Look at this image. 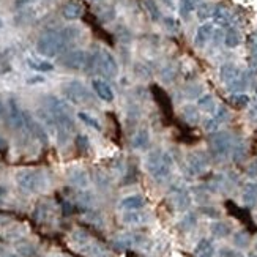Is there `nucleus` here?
Wrapping results in <instances>:
<instances>
[{
	"label": "nucleus",
	"instance_id": "nucleus-36",
	"mask_svg": "<svg viewBox=\"0 0 257 257\" xmlns=\"http://www.w3.org/2000/svg\"><path fill=\"white\" fill-rule=\"evenodd\" d=\"M196 224H197V216H196V213H186V215L183 216V219H181V221H180V229H183V230H191Z\"/></svg>",
	"mask_w": 257,
	"mask_h": 257
},
{
	"label": "nucleus",
	"instance_id": "nucleus-46",
	"mask_svg": "<svg viewBox=\"0 0 257 257\" xmlns=\"http://www.w3.org/2000/svg\"><path fill=\"white\" fill-rule=\"evenodd\" d=\"M19 253L24 254V256H27V257H30V256H33L35 249L30 246V244H26V246H19Z\"/></svg>",
	"mask_w": 257,
	"mask_h": 257
},
{
	"label": "nucleus",
	"instance_id": "nucleus-35",
	"mask_svg": "<svg viewBox=\"0 0 257 257\" xmlns=\"http://www.w3.org/2000/svg\"><path fill=\"white\" fill-rule=\"evenodd\" d=\"M213 8H215V7H211V5H210V3H207V2L199 3V5H197V8H196L197 19H199V21H207V19H210V17H211V13H213Z\"/></svg>",
	"mask_w": 257,
	"mask_h": 257
},
{
	"label": "nucleus",
	"instance_id": "nucleus-52",
	"mask_svg": "<svg viewBox=\"0 0 257 257\" xmlns=\"http://www.w3.org/2000/svg\"><path fill=\"white\" fill-rule=\"evenodd\" d=\"M92 2H96V0H92Z\"/></svg>",
	"mask_w": 257,
	"mask_h": 257
},
{
	"label": "nucleus",
	"instance_id": "nucleus-4",
	"mask_svg": "<svg viewBox=\"0 0 257 257\" xmlns=\"http://www.w3.org/2000/svg\"><path fill=\"white\" fill-rule=\"evenodd\" d=\"M16 183L26 193H38L45 190L48 185L46 175L43 171H35V169H22L16 174Z\"/></svg>",
	"mask_w": 257,
	"mask_h": 257
},
{
	"label": "nucleus",
	"instance_id": "nucleus-2",
	"mask_svg": "<svg viewBox=\"0 0 257 257\" xmlns=\"http://www.w3.org/2000/svg\"><path fill=\"white\" fill-rule=\"evenodd\" d=\"M68 46H70V43L66 41L62 29L60 30L49 29L46 32H43L40 35V38L36 40V51L43 57H48V59H54L57 55L64 54L68 49Z\"/></svg>",
	"mask_w": 257,
	"mask_h": 257
},
{
	"label": "nucleus",
	"instance_id": "nucleus-27",
	"mask_svg": "<svg viewBox=\"0 0 257 257\" xmlns=\"http://www.w3.org/2000/svg\"><path fill=\"white\" fill-rule=\"evenodd\" d=\"M248 82H249V76L246 73H241L240 76L232 80V82H229L225 87H227V90L230 93H240V92H244V89L248 87Z\"/></svg>",
	"mask_w": 257,
	"mask_h": 257
},
{
	"label": "nucleus",
	"instance_id": "nucleus-21",
	"mask_svg": "<svg viewBox=\"0 0 257 257\" xmlns=\"http://www.w3.org/2000/svg\"><path fill=\"white\" fill-rule=\"evenodd\" d=\"M27 65L30 70L38 71V73H49L54 70V65L49 60L45 59H36V57H29L27 59Z\"/></svg>",
	"mask_w": 257,
	"mask_h": 257
},
{
	"label": "nucleus",
	"instance_id": "nucleus-13",
	"mask_svg": "<svg viewBox=\"0 0 257 257\" xmlns=\"http://www.w3.org/2000/svg\"><path fill=\"white\" fill-rule=\"evenodd\" d=\"M92 87H93V90H95L96 93V96L101 99V101H106V103H112L114 101V90H112V87L109 85L108 80H104V79H93L92 80Z\"/></svg>",
	"mask_w": 257,
	"mask_h": 257
},
{
	"label": "nucleus",
	"instance_id": "nucleus-43",
	"mask_svg": "<svg viewBox=\"0 0 257 257\" xmlns=\"http://www.w3.org/2000/svg\"><path fill=\"white\" fill-rule=\"evenodd\" d=\"M200 213L205 216H209L211 219H218L219 218V211L215 209V207H200Z\"/></svg>",
	"mask_w": 257,
	"mask_h": 257
},
{
	"label": "nucleus",
	"instance_id": "nucleus-50",
	"mask_svg": "<svg viewBox=\"0 0 257 257\" xmlns=\"http://www.w3.org/2000/svg\"><path fill=\"white\" fill-rule=\"evenodd\" d=\"M248 257H257V251H251V253H248Z\"/></svg>",
	"mask_w": 257,
	"mask_h": 257
},
{
	"label": "nucleus",
	"instance_id": "nucleus-19",
	"mask_svg": "<svg viewBox=\"0 0 257 257\" xmlns=\"http://www.w3.org/2000/svg\"><path fill=\"white\" fill-rule=\"evenodd\" d=\"M82 11H84L82 7L78 2H68L62 8V15H64L66 21H76L82 16Z\"/></svg>",
	"mask_w": 257,
	"mask_h": 257
},
{
	"label": "nucleus",
	"instance_id": "nucleus-24",
	"mask_svg": "<svg viewBox=\"0 0 257 257\" xmlns=\"http://www.w3.org/2000/svg\"><path fill=\"white\" fill-rule=\"evenodd\" d=\"M241 43V35L235 27H229L227 32L224 33V46L229 49H235L240 46Z\"/></svg>",
	"mask_w": 257,
	"mask_h": 257
},
{
	"label": "nucleus",
	"instance_id": "nucleus-26",
	"mask_svg": "<svg viewBox=\"0 0 257 257\" xmlns=\"http://www.w3.org/2000/svg\"><path fill=\"white\" fill-rule=\"evenodd\" d=\"M243 202L246 207L257 205V181L256 183H248L243 190Z\"/></svg>",
	"mask_w": 257,
	"mask_h": 257
},
{
	"label": "nucleus",
	"instance_id": "nucleus-53",
	"mask_svg": "<svg viewBox=\"0 0 257 257\" xmlns=\"http://www.w3.org/2000/svg\"><path fill=\"white\" fill-rule=\"evenodd\" d=\"M60 257H64V256H60Z\"/></svg>",
	"mask_w": 257,
	"mask_h": 257
},
{
	"label": "nucleus",
	"instance_id": "nucleus-17",
	"mask_svg": "<svg viewBox=\"0 0 257 257\" xmlns=\"http://www.w3.org/2000/svg\"><path fill=\"white\" fill-rule=\"evenodd\" d=\"M148 219H150V215L147 211H142V210H129L127 213H123V216H122V221L129 225L145 224Z\"/></svg>",
	"mask_w": 257,
	"mask_h": 257
},
{
	"label": "nucleus",
	"instance_id": "nucleus-12",
	"mask_svg": "<svg viewBox=\"0 0 257 257\" xmlns=\"http://www.w3.org/2000/svg\"><path fill=\"white\" fill-rule=\"evenodd\" d=\"M229 118V111L227 108H224V106H219L216 108V111L213 112L211 117L204 123V128L205 131H209V133H213V131H218L219 127H221L223 123L227 122Z\"/></svg>",
	"mask_w": 257,
	"mask_h": 257
},
{
	"label": "nucleus",
	"instance_id": "nucleus-42",
	"mask_svg": "<svg viewBox=\"0 0 257 257\" xmlns=\"http://www.w3.org/2000/svg\"><path fill=\"white\" fill-rule=\"evenodd\" d=\"M219 257H244L240 251L232 248H221L219 249Z\"/></svg>",
	"mask_w": 257,
	"mask_h": 257
},
{
	"label": "nucleus",
	"instance_id": "nucleus-7",
	"mask_svg": "<svg viewBox=\"0 0 257 257\" xmlns=\"http://www.w3.org/2000/svg\"><path fill=\"white\" fill-rule=\"evenodd\" d=\"M234 137L227 131H213L210 134V147L216 158H227L234 148Z\"/></svg>",
	"mask_w": 257,
	"mask_h": 257
},
{
	"label": "nucleus",
	"instance_id": "nucleus-32",
	"mask_svg": "<svg viewBox=\"0 0 257 257\" xmlns=\"http://www.w3.org/2000/svg\"><path fill=\"white\" fill-rule=\"evenodd\" d=\"M144 7H145L148 16L152 17L153 22H158L161 19V10L156 0H144Z\"/></svg>",
	"mask_w": 257,
	"mask_h": 257
},
{
	"label": "nucleus",
	"instance_id": "nucleus-48",
	"mask_svg": "<svg viewBox=\"0 0 257 257\" xmlns=\"http://www.w3.org/2000/svg\"><path fill=\"white\" fill-rule=\"evenodd\" d=\"M249 117L253 118V120L257 122V106H254V108H251V111H249Z\"/></svg>",
	"mask_w": 257,
	"mask_h": 257
},
{
	"label": "nucleus",
	"instance_id": "nucleus-47",
	"mask_svg": "<svg viewBox=\"0 0 257 257\" xmlns=\"http://www.w3.org/2000/svg\"><path fill=\"white\" fill-rule=\"evenodd\" d=\"M43 82H45V78H43V76H33V78H29L27 79V84H30V85L43 84Z\"/></svg>",
	"mask_w": 257,
	"mask_h": 257
},
{
	"label": "nucleus",
	"instance_id": "nucleus-16",
	"mask_svg": "<svg viewBox=\"0 0 257 257\" xmlns=\"http://www.w3.org/2000/svg\"><path fill=\"white\" fill-rule=\"evenodd\" d=\"M145 205V197L142 194H133V196H127L120 200V210L129 211V210H141L142 207Z\"/></svg>",
	"mask_w": 257,
	"mask_h": 257
},
{
	"label": "nucleus",
	"instance_id": "nucleus-6",
	"mask_svg": "<svg viewBox=\"0 0 257 257\" xmlns=\"http://www.w3.org/2000/svg\"><path fill=\"white\" fill-rule=\"evenodd\" d=\"M62 90H64V95L70 99L73 104L89 106L93 103V95L80 80H70V82H66L62 87Z\"/></svg>",
	"mask_w": 257,
	"mask_h": 257
},
{
	"label": "nucleus",
	"instance_id": "nucleus-37",
	"mask_svg": "<svg viewBox=\"0 0 257 257\" xmlns=\"http://www.w3.org/2000/svg\"><path fill=\"white\" fill-rule=\"evenodd\" d=\"M234 244L237 248H246L249 244V234L244 230H240V232H235L234 234Z\"/></svg>",
	"mask_w": 257,
	"mask_h": 257
},
{
	"label": "nucleus",
	"instance_id": "nucleus-40",
	"mask_svg": "<svg viewBox=\"0 0 257 257\" xmlns=\"http://www.w3.org/2000/svg\"><path fill=\"white\" fill-rule=\"evenodd\" d=\"M186 95L188 98H199L200 95H204V87L200 85H191L186 89Z\"/></svg>",
	"mask_w": 257,
	"mask_h": 257
},
{
	"label": "nucleus",
	"instance_id": "nucleus-1",
	"mask_svg": "<svg viewBox=\"0 0 257 257\" xmlns=\"http://www.w3.org/2000/svg\"><path fill=\"white\" fill-rule=\"evenodd\" d=\"M45 106H46V111L52 115L55 122L57 141L60 145H64V144L68 142L71 131L74 129V122L70 114V108H68V104L64 99H60L54 95H48L45 98Z\"/></svg>",
	"mask_w": 257,
	"mask_h": 257
},
{
	"label": "nucleus",
	"instance_id": "nucleus-20",
	"mask_svg": "<svg viewBox=\"0 0 257 257\" xmlns=\"http://www.w3.org/2000/svg\"><path fill=\"white\" fill-rule=\"evenodd\" d=\"M68 180H70L71 185L78 188H87V185H89V177H87V172L84 169H71L68 172Z\"/></svg>",
	"mask_w": 257,
	"mask_h": 257
},
{
	"label": "nucleus",
	"instance_id": "nucleus-29",
	"mask_svg": "<svg viewBox=\"0 0 257 257\" xmlns=\"http://www.w3.org/2000/svg\"><path fill=\"white\" fill-rule=\"evenodd\" d=\"M199 3H200V0H180V5H178L180 16L183 17V19L190 17V15L193 13V11H196Z\"/></svg>",
	"mask_w": 257,
	"mask_h": 257
},
{
	"label": "nucleus",
	"instance_id": "nucleus-18",
	"mask_svg": "<svg viewBox=\"0 0 257 257\" xmlns=\"http://www.w3.org/2000/svg\"><path fill=\"white\" fill-rule=\"evenodd\" d=\"M194 256L196 257H213L215 256V244L210 238H202L194 248Z\"/></svg>",
	"mask_w": 257,
	"mask_h": 257
},
{
	"label": "nucleus",
	"instance_id": "nucleus-51",
	"mask_svg": "<svg viewBox=\"0 0 257 257\" xmlns=\"http://www.w3.org/2000/svg\"><path fill=\"white\" fill-rule=\"evenodd\" d=\"M3 27V21L2 19H0V29H2Z\"/></svg>",
	"mask_w": 257,
	"mask_h": 257
},
{
	"label": "nucleus",
	"instance_id": "nucleus-34",
	"mask_svg": "<svg viewBox=\"0 0 257 257\" xmlns=\"http://www.w3.org/2000/svg\"><path fill=\"white\" fill-rule=\"evenodd\" d=\"M78 118L82 123H85L87 127H90L93 129H96V131H101V123L98 122V118H95L93 115H90L89 112H84V111H80L78 112Z\"/></svg>",
	"mask_w": 257,
	"mask_h": 257
},
{
	"label": "nucleus",
	"instance_id": "nucleus-8",
	"mask_svg": "<svg viewBox=\"0 0 257 257\" xmlns=\"http://www.w3.org/2000/svg\"><path fill=\"white\" fill-rule=\"evenodd\" d=\"M60 64L68 70H89L90 64V55L82 49H74V51L66 52L64 57L60 59Z\"/></svg>",
	"mask_w": 257,
	"mask_h": 257
},
{
	"label": "nucleus",
	"instance_id": "nucleus-41",
	"mask_svg": "<svg viewBox=\"0 0 257 257\" xmlns=\"http://www.w3.org/2000/svg\"><path fill=\"white\" fill-rule=\"evenodd\" d=\"M174 78H175V70L172 68V65H167L164 70L161 71V79L164 80V82H171Z\"/></svg>",
	"mask_w": 257,
	"mask_h": 257
},
{
	"label": "nucleus",
	"instance_id": "nucleus-28",
	"mask_svg": "<svg viewBox=\"0 0 257 257\" xmlns=\"http://www.w3.org/2000/svg\"><path fill=\"white\" fill-rule=\"evenodd\" d=\"M197 108L204 112H215L216 111V103H215V98H213L210 93H204V95H200L197 98Z\"/></svg>",
	"mask_w": 257,
	"mask_h": 257
},
{
	"label": "nucleus",
	"instance_id": "nucleus-25",
	"mask_svg": "<svg viewBox=\"0 0 257 257\" xmlns=\"http://www.w3.org/2000/svg\"><path fill=\"white\" fill-rule=\"evenodd\" d=\"M210 232L215 238H225L232 234V227H230V224L224 223V221H215L210 225Z\"/></svg>",
	"mask_w": 257,
	"mask_h": 257
},
{
	"label": "nucleus",
	"instance_id": "nucleus-14",
	"mask_svg": "<svg viewBox=\"0 0 257 257\" xmlns=\"http://www.w3.org/2000/svg\"><path fill=\"white\" fill-rule=\"evenodd\" d=\"M211 19H213V24H216V26L229 29L232 27V22H234V16H232L230 11L225 7H223V5H216V7L213 8Z\"/></svg>",
	"mask_w": 257,
	"mask_h": 257
},
{
	"label": "nucleus",
	"instance_id": "nucleus-49",
	"mask_svg": "<svg viewBox=\"0 0 257 257\" xmlns=\"http://www.w3.org/2000/svg\"><path fill=\"white\" fill-rule=\"evenodd\" d=\"M5 112H7V109H5V106L2 104V101H0V118L5 117Z\"/></svg>",
	"mask_w": 257,
	"mask_h": 257
},
{
	"label": "nucleus",
	"instance_id": "nucleus-22",
	"mask_svg": "<svg viewBox=\"0 0 257 257\" xmlns=\"http://www.w3.org/2000/svg\"><path fill=\"white\" fill-rule=\"evenodd\" d=\"M174 193H175V207H177L178 210L185 211L188 207L191 205L190 193H188L185 188H175Z\"/></svg>",
	"mask_w": 257,
	"mask_h": 257
},
{
	"label": "nucleus",
	"instance_id": "nucleus-10",
	"mask_svg": "<svg viewBox=\"0 0 257 257\" xmlns=\"http://www.w3.org/2000/svg\"><path fill=\"white\" fill-rule=\"evenodd\" d=\"M209 164H210V156L207 155V152L197 150V152H193L188 155V166H190L193 174H204Z\"/></svg>",
	"mask_w": 257,
	"mask_h": 257
},
{
	"label": "nucleus",
	"instance_id": "nucleus-11",
	"mask_svg": "<svg viewBox=\"0 0 257 257\" xmlns=\"http://www.w3.org/2000/svg\"><path fill=\"white\" fill-rule=\"evenodd\" d=\"M213 32H215V24L213 22H202L196 30V35H194V46L197 49H204L209 41L211 40Z\"/></svg>",
	"mask_w": 257,
	"mask_h": 257
},
{
	"label": "nucleus",
	"instance_id": "nucleus-45",
	"mask_svg": "<svg viewBox=\"0 0 257 257\" xmlns=\"http://www.w3.org/2000/svg\"><path fill=\"white\" fill-rule=\"evenodd\" d=\"M246 174H248V177H249V178H257V158L248 166Z\"/></svg>",
	"mask_w": 257,
	"mask_h": 257
},
{
	"label": "nucleus",
	"instance_id": "nucleus-33",
	"mask_svg": "<svg viewBox=\"0 0 257 257\" xmlns=\"http://www.w3.org/2000/svg\"><path fill=\"white\" fill-rule=\"evenodd\" d=\"M230 101H232V104L235 106V108H238V109H244V108H248V106H249V103H251V96L248 95V93H244V92H240V93H232Z\"/></svg>",
	"mask_w": 257,
	"mask_h": 257
},
{
	"label": "nucleus",
	"instance_id": "nucleus-5",
	"mask_svg": "<svg viewBox=\"0 0 257 257\" xmlns=\"http://www.w3.org/2000/svg\"><path fill=\"white\" fill-rule=\"evenodd\" d=\"M90 68H96V70L106 78H115L118 74V64H117L115 57L104 48L99 49V51L93 55H90L89 70Z\"/></svg>",
	"mask_w": 257,
	"mask_h": 257
},
{
	"label": "nucleus",
	"instance_id": "nucleus-3",
	"mask_svg": "<svg viewBox=\"0 0 257 257\" xmlns=\"http://www.w3.org/2000/svg\"><path fill=\"white\" fill-rule=\"evenodd\" d=\"M174 160L172 156L161 152V150H153L150 152L145 158V169L147 172L152 175L156 181H164L169 178V175L172 172Z\"/></svg>",
	"mask_w": 257,
	"mask_h": 257
},
{
	"label": "nucleus",
	"instance_id": "nucleus-44",
	"mask_svg": "<svg viewBox=\"0 0 257 257\" xmlns=\"http://www.w3.org/2000/svg\"><path fill=\"white\" fill-rule=\"evenodd\" d=\"M36 2H38V0H15V8L16 10H24V8L30 7V5L36 3Z\"/></svg>",
	"mask_w": 257,
	"mask_h": 257
},
{
	"label": "nucleus",
	"instance_id": "nucleus-9",
	"mask_svg": "<svg viewBox=\"0 0 257 257\" xmlns=\"http://www.w3.org/2000/svg\"><path fill=\"white\" fill-rule=\"evenodd\" d=\"M7 114H8V120L11 123V127L15 129H24L26 128V120H24V111L21 109L19 103H17L16 98H8L7 103Z\"/></svg>",
	"mask_w": 257,
	"mask_h": 257
},
{
	"label": "nucleus",
	"instance_id": "nucleus-38",
	"mask_svg": "<svg viewBox=\"0 0 257 257\" xmlns=\"http://www.w3.org/2000/svg\"><path fill=\"white\" fill-rule=\"evenodd\" d=\"M76 147L80 153H87L90 150V141L85 134H78L76 136Z\"/></svg>",
	"mask_w": 257,
	"mask_h": 257
},
{
	"label": "nucleus",
	"instance_id": "nucleus-31",
	"mask_svg": "<svg viewBox=\"0 0 257 257\" xmlns=\"http://www.w3.org/2000/svg\"><path fill=\"white\" fill-rule=\"evenodd\" d=\"M246 153H248V147L244 141H237L234 142V148H232V160L235 162H241L244 158H246Z\"/></svg>",
	"mask_w": 257,
	"mask_h": 257
},
{
	"label": "nucleus",
	"instance_id": "nucleus-15",
	"mask_svg": "<svg viewBox=\"0 0 257 257\" xmlns=\"http://www.w3.org/2000/svg\"><path fill=\"white\" fill-rule=\"evenodd\" d=\"M240 74H241L240 68H238L235 64H232V62L223 64L221 68H219V79H221V82H224L225 85H227L229 82H232L234 79H237Z\"/></svg>",
	"mask_w": 257,
	"mask_h": 257
},
{
	"label": "nucleus",
	"instance_id": "nucleus-30",
	"mask_svg": "<svg viewBox=\"0 0 257 257\" xmlns=\"http://www.w3.org/2000/svg\"><path fill=\"white\" fill-rule=\"evenodd\" d=\"M148 142H150V133H148L147 128L139 129V131H137V133L134 134V137H133V147H134V148H139V150L147 148Z\"/></svg>",
	"mask_w": 257,
	"mask_h": 257
},
{
	"label": "nucleus",
	"instance_id": "nucleus-23",
	"mask_svg": "<svg viewBox=\"0 0 257 257\" xmlns=\"http://www.w3.org/2000/svg\"><path fill=\"white\" fill-rule=\"evenodd\" d=\"M181 115H183L185 122H188L190 125H196L200 122V109L197 108V104H186L181 109Z\"/></svg>",
	"mask_w": 257,
	"mask_h": 257
},
{
	"label": "nucleus",
	"instance_id": "nucleus-39",
	"mask_svg": "<svg viewBox=\"0 0 257 257\" xmlns=\"http://www.w3.org/2000/svg\"><path fill=\"white\" fill-rule=\"evenodd\" d=\"M164 27L169 30L171 33H177L178 30H180V22L175 19V17H172V16H166L164 17Z\"/></svg>",
	"mask_w": 257,
	"mask_h": 257
}]
</instances>
